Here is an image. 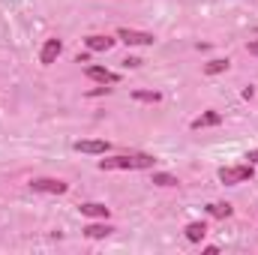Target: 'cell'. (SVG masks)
Here are the masks:
<instances>
[{
    "label": "cell",
    "instance_id": "6da1fadb",
    "mask_svg": "<svg viewBox=\"0 0 258 255\" xmlns=\"http://www.w3.org/2000/svg\"><path fill=\"white\" fill-rule=\"evenodd\" d=\"M153 156L150 153H123V156H108L99 159L102 171H141V168H153Z\"/></svg>",
    "mask_w": 258,
    "mask_h": 255
},
{
    "label": "cell",
    "instance_id": "7a4b0ae2",
    "mask_svg": "<svg viewBox=\"0 0 258 255\" xmlns=\"http://www.w3.org/2000/svg\"><path fill=\"white\" fill-rule=\"evenodd\" d=\"M252 162H246V165H225V168H219V180L225 183V186H237V183H246V180H252Z\"/></svg>",
    "mask_w": 258,
    "mask_h": 255
},
{
    "label": "cell",
    "instance_id": "3957f363",
    "mask_svg": "<svg viewBox=\"0 0 258 255\" xmlns=\"http://www.w3.org/2000/svg\"><path fill=\"white\" fill-rule=\"evenodd\" d=\"M30 189L33 192H48V195H63L69 186H66L63 180H54V177H36V180H30Z\"/></svg>",
    "mask_w": 258,
    "mask_h": 255
},
{
    "label": "cell",
    "instance_id": "277c9868",
    "mask_svg": "<svg viewBox=\"0 0 258 255\" xmlns=\"http://www.w3.org/2000/svg\"><path fill=\"white\" fill-rule=\"evenodd\" d=\"M117 39H123L126 45H153V33L129 30V27H120V30H117Z\"/></svg>",
    "mask_w": 258,
    "mask_h": 255
},
{
    "label": "cell",
    "instance_id": "5b68a950",
    "mask_svg": "<svg viewBox=\"0 0 258 255\" xmlns=\"http://www.w3.org/2000/svg\"><path fill=\"white\" fill-rule=\"evenodd\" d=\"M75 150H78V153H93V156H99V153H108V141H102V138L75 141Z\"/></svg>",
    "mask_w": 258,
    "mask_h": 255
},
{
    "label": "cell",
    "instance_id": "8992f818",
    "mask_svg": "<svg viewBox=\"0 0 258 255\" xmlns=\"http://www.w3.org/2000/svg\"><path fill=\"white\" fill-rule=\"evenodd\" d=\"M60 51H63V42H60V39H48V42L42 45V51H39V60L45 66H51L60 57Z\"/></svg>",
    "mask_w": 258,
    "mask_h": 255
},
{
    "label": "cell",
    "instance_id": "52a82bcc",
    "mask_svg": "<svg viewBox=\"0 0 258 255\" xmlns=\"http://www.w3.org/2000/svg\"><path fill=\"white\" fill-rule=\"evenodd\" d=\"M87 72V78H93V81H102V84H117V72H111V69H102V66H87L84 69Z\"/></svg>",
    "mask_w": 258,
    "mask_h": 255
},
{
    "label": "cell",
    "instance_id": "ba28073f",
    "mask_svg": "<svg viewBox=\"0 0 258 255\" xmlns=\"http://www.w3.org/2000/svg\"><path fill=\"white\" fill-rule=\"evenodd\" d=\"M222 123V114L219 111H204L201 117L192 120V129H207V126H219Z\"/></svg>",
    "mask_w": 258,
    "mask_h": 255
},
{
    "label": "cell",
    "instance_id": "9c48e42d",
    "mask_svg": "<svg viewBox=\"0 0 258 255\" xmlns=\"http://www.w3.org/2000/svg\"><path fill=\"white\" fill-rule=\"evenodd\" d=\"M111 45H114L111 36H87V48L90 51H108Z\"/></svg>",
    "mask_w": 258,
    "mask_h": 255
},
{
    "label": "cell",
    "instance_id": "30bf717a",
    "mask_svg": "<svg viewBox=\"0 0 258 255\" xmlns=\"http://www.w3.org/2000/svg\"><path fill=\"white\" fill-rule=\"evenodd\" d=\"M81 213H84V216L105 219V216H108V207H105V204H96V201H90V204H81Z\"/></svg>",
    "mask_w": 258,
    "mask_h": 255
},
{
    "label": "cell",
    "instance_id": "8fae6325",
    "mask_svg": "<svg viewBox=\"0 0 258 255\" xmlns=\"http://www.w3.org/2000/svg\"><path fill=\"white\" fill-rule=\"evenodd\" d=\"M207 213H210V216H216V219H228V216L234 213V207H231V204L216 201V204H207Z\"/></svg>",
    "mask_w": 258,
    "mask_h": 255
},
{
    "label": "cell",
    "instance_id": "7c38bea8",
    "mask_svg": "<svg viewBox=\"0 0 258 255\" xmlns=\"http://www.w3.org/2000/svg\"><path fill=\"white\" fill-rule=\"evenodd\" d=\"M204 234H207V225H204V222H189V225H186V240L198 243Z\"/></svg>",
    "mask_w": 258,
    "mask_h": 255
},
{
    "label": "cell",
    "instance_id": "4fadbf2b",
    "mask_svg": "<svg viewBox=\"0 0 258 255\" xmlns=\"http://www.w3.org/2000/svg\"><path fill=\"white\" fill-rule=\"evenodd\" d=\"M111 231H114L111 225H87V228H84V234H87V237H93V240H99V237H108Z\"/></svg>",
    "mask_w": 258,
    "mask_h": 255
},
{
    "label": "cell",
    "instance_id": "5bb4252c",
    "mask_svg": "<svg viewBox=\"0 0 258 255\" xmlns=\"http://www.w3.org/2000/svg\"><path fill=\"white\" fill-rule=\"evenodd\" d=\"M231 60H210V63H204V72L207 75H216V72H225Z\"/></svg>",
    "mask_w": 258,
    "mask_h": 255
},
{
    "label": "cell",
    "instance_id": "9a60e30c",
    "mask_svg": "<svg viewBox=\"0 0 258 255\" xmlns=\"http://www.w3.org/2000/svg\"><path fill=\"white\" fill-rule=\"evenodd\" d=\"M132 96H135L138 102H159V93H156V90H135Z\"/></svg>",
    "mask_w": 258,
    "mask_h": 255
},
{
    "label": "cell",
    "instance_id": "2e32d148",
    "mask_svg": "<svg viewBox=\"0 0 258 255\" xmlns=\"http://www.w3.org/2000/svg\"><path fill=\"white\" fill-rule=\"evenodd\" d=\"M153 183H159V186H177V177H171V174H153Z\"/></svg>",
    "mask_w": 258,
    "mask_h": 255
},
{
    "label": "cell",
    "instance_id": "e0dca14e",
    "mask_svg": "<svg viewBox=\"0 0 258 255\" xmlns=\"http://www.w3.org/2000/svg\"><path fill=\"white\" fill-rule=\"evenodd\" d=\"M249 54H255V57H258V39H252V42H249Z\"/></svg>",
    "mask_w": 258,
    "mask_h": 255
},
{
    "label": "cell",
    "instance_id": "ac0fdd59",
    "mask_svg": "<svg viewBox=\"0 0 258 255\" xmlns=\"http://www.w3.org/2000/svg\"><path fill=\"white\" fill-rule=\"evenodd\" d=\"M123 63H126V66H141V60H138V57H126Z\"/></svg>",
    "mask_w": 258,
    "mask_h": 255
},
{
    "label": "cell",
    "instance_id": "d6986e66",
    "mask_svg": "<svg viewBox=\"0 0 258 255\" xmlns=\"http://www.w3.org/2000/svg\"><path fill=\"white\" fill-rule=\"evenodd\" d=\"M246 159H249V162H252V165H258V150H252V153H249V156H246Z\"/></svg>",
    "mask_w": 258,
    "mask_h": 255
}]
</instances>
